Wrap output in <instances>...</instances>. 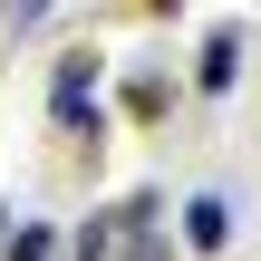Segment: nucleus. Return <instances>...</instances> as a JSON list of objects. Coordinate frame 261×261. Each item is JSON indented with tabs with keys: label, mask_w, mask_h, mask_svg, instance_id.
<instances>
[{
	"label": "nucleus",
	"mask_w": 261,
	"mask_h": 261,
	"mask_svg": "<svg viewBox=\"0 0 261 261\" xmlns=\"http://www.w3.org/2000/svg\"><path fill=\"white\" fill-rule=\"evenodd\" d=\"M48 116H58L68 136H77V126L97 136V48H68V58H58V77H48Z\"/></svg>",
	"instance_id": "obj_1"
},
{
	"label": "nucleus",
	"mask_w": 261,
	"mask_h": 261,
	"mask_svg": "<svg viewBox=\"0 0 261 261\" xmlns=\"http://www.w3.org/2000/svg\"><path fill=\"white\" fill-rule=\"evenodd\" d=\"M155 194H136V203H116V242H126V261H165V242H155Z\"/></svg>",
	"instance_id": "obj_2"
},
{
	"label": "nucleus",
	"mask_w": 261,
	"mask_h": 261,
	"mask_svg": "<svg viewBox=\"0 0 261 261\" xmlns=\"http://www.w3.org/2000/svg\"><path fill=\"white\" fill-rule=\"evenodd\" d=\"M184 242H194V252H223V242H232V203H223V194H194V203H184Z\"/></svg>",
	"instance_id": "obj_3"
},
{
	"label": "nucleus",
	"mask_w": 261,
	"mask_h": 261,
	"mask_svg": "<svg viewBox=\"0 0 261 261\" xmlns=\"http://www.w3.org/2000/svg\"><path fill=\"white\" fill-rule=\"evenodd\" d=\"M232 58H242L232 39H203V68H194V77H203V87H232Z\"/></svg>",
	"instance_id": "obj_4"
},
{
	"label": "nucleus",
	"mask_w": 261,
	"mask_h": 261,
	"mask_svg": "<svg viewBox=\"0 0 261 261\" xmlns=\"http://www.w3.org/2000/svg\"><path fill=\"white\" fill-rule=\"evenodd\" d=\"M126 116L155 126V116H165V77H136V87H126Z\"/></svg>",
	"instance_id": "obj_5"
},
{
	"label": "nucleus",
	"mask_w": 261,
	"mask_h": 261,
	"mask_svg": "<svg viewBox=\"0 0 261 261\" xmlns=\"http://www.w3.org/2000/svg\"><path fill=\"white\" fill-rule=\"evenodd\" d=\"M10 261H48V232H39V223H29V232H19V242H10Z\"/></svg>",
	"instance_id": "obj_6"
}]
</instances>
